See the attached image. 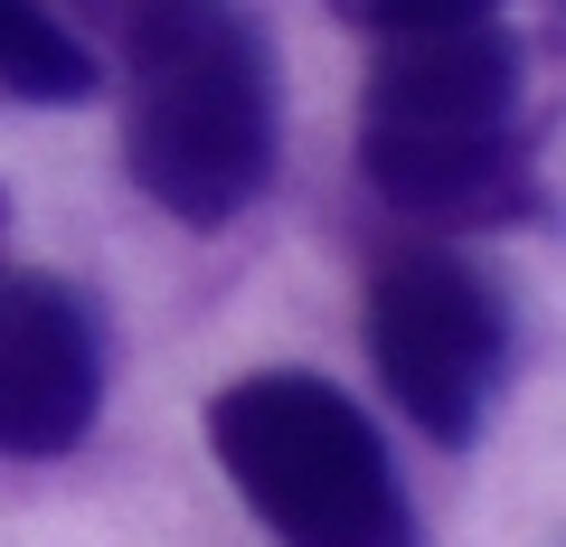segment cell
<instances>
[{"label":"cell","instance_id":"6da1fadb","mask_svg":"<svg viewBox=\"0 0 566 547\" xmlns=\"http://www.w3.org/2000/svg\"><path fill=\"white\" fill-rule=\"evenodd\" d=\"M123 170L161 218L227 227L264 199L283 151L274 48L237 0H114Z\"/></svg>","mask_w":566,"mask_h":547},{"label":"cell","instance_id":"7a4b0ae2","mask_svg":"<svg viewBox=\"0 0 566 547\" xmlns=\"http://www.w3.org/2000/svg\"><path fill=\"white\" fill-rule=\"evenodd\" d=\"M208 453L283 547H424L387 434L312 368H255L218 387Z\"/></svg>","mask_w":566,"mask_h":547},{"label":"cell","instance_id":"3957f363","mask_svg":"<svg viewBox=\"0 0 566 547\" xmlns=\"http://www.w3.org/2000/svg\"><path fill=\"white\" fill-rule=\"evenodd\" d=\"M368 359L424 444L463 453L482 444L510 378V303L491 293L482 264L444 245H406L368 274Z\"/></svg>","mask_w":566,"mask_h":547},{"label":"cell","instance_id":"277c9868","mask_svg":"<svg viewBox=\"0 0 566 547\" xmlns=\"http://www.w3.org/2000/svg\"><path fill=\"white\" fill-rule=\"evenodd\" d=\"M104 406V322L66 274L0 264V453L57 463L95 434Z\"/></svg>","mask_w":566,"mask_h":547},{"label":"cell","instance_id":"5b68a950","mask_svg":"<svg viewBox=\"0 0 566 547\" xmlns=\"http://www.w3.org/2000/svg\"><path fill=\"white\" fill-rule=\"evenodd\" d=\"M359 180L397 218L472 236V227H538V123H463V133H368L359 123Z\"/></svg>","mask_w":566,"mask_h":547},{"label":"cell","instance_id":"8992f818","mask_svg":"<svg viewBox=\"0 0 566 547\" xmlns=\"http://www.w3.org/2000/svg\"><path fill=\"white\" fill-rule=\"evenodd\" d=\"M520 104H528V48L501 20H453L378 39L359 123L368 133H463V123H520Z\"/></svg>","mask_w":566,"mask_h":547},{"label":"cell","instance_id":"52a82bcc","mask_svg":"<svg viewBox=\"0 0 566 547\" xmlns=\"http://www.w3.org/2000/svg\"><path fill=\"white\" fill-rule=\"evenodd\" d=\"M104 85V57L48 0H0V95L20 104H85Z\"/></svg>","mask_w":566,"mask_h":547},{"label":"cell","instance_id":"ba28073f","mask_svg":"<svg viewBox=\"0 0 566 547\" xmlns=\"http://www.w3.org/2000/svg\"><path fill=\"white\" fill-rule=\"evenodd\" d=\"M340 29L359 39H406V29H453V20H501L510 0H331Z\"/></svg>","mask_w":566,"mask_h":547}]
</instances>
